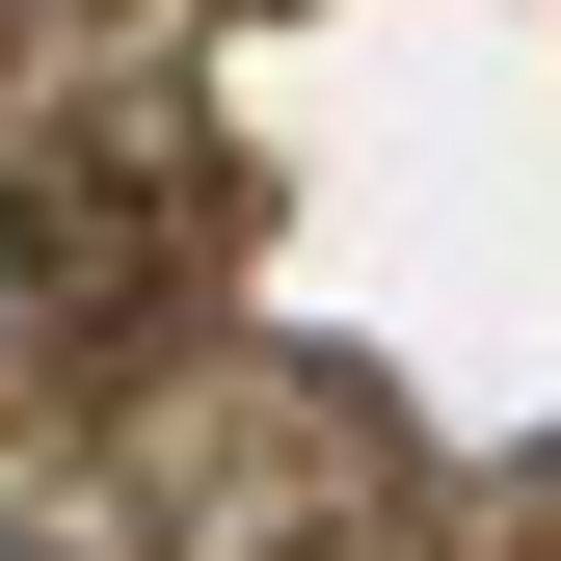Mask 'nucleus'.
<instances>
[{"label":"nucleus","instance_id":"nucleus-1","mask_svg":"<svg viewBox=\"0 0 561 561\" xmlns=\"http://www.w3.org/2000/svg\"><path fill=\"white\" fill-rule=\"evenodd\" d=\"M0 561H81V535H27V508H0Z\"/></svg>","mask_w":561,"mask_h":561}]
</instances>
